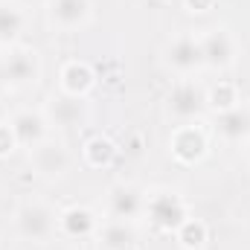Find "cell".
I'll list each match as a JSON object with an SVG mask.
<instances>
[{
	"instance_id": "3957f363",
	"label": "cell",
	"mask_w": 250,
	"mask_h": 250,
	"mask_svg": "<svg viewBox=\"0 0 250 250\" xmlns=\"http://www.w3.org/2000/svg\"><path fill=\"white\" fill-rule=\"evenodd\" d=\"M3 64V73H6V82L12 87H23V84H32L41 73V62L35 56V50H23V47H12L6 50V56H0Z\"/></svg>"
},
{
	"instance_id": "44dd1931",
	"label": "cell",
	"mask_w": 250,
	"mask_h": 250,
	"mask_svg": "<svg viewBox=\"0 0 250 250\" xmlns=\"http://www.w3.org/2000/svg\"><path fill=\"white\" fill-rule=\"evenodd\" d=\"M15 146H18V143H15V134H12L9 123H6V125L0 123V157H3V154H9Z\"/></svg>"
},
{
	"instance_id": "ba28073f",
	"label": "cell",
	"mask_w": 250,
	"mask_h": 250,
	"mask_svg": "<svg viewBox=\"0 0 250 250\" xmlns=\"http://www.w3.org/2000/svg\"><path fill=\"white\" fill-rule=\"evenodd\" d=\"M166 62L172 70H178V73H195V70H201L204 67V56H201V41L195 38V35H178L169 47H166Z\"/></svg>"
},
{
	"instance_id": "d6986e66",
	"label": "cell",
	"mask_w": 250,
	"mask_h": 250,
	"mask_svg": "<svg viewBox=\"0 0 250 250\" xmlns=\"http://www.w3.org/2000/svg\"><path fill=\"white\" fill-rule=\"evenodd\" d=\"M84 157H87L90 166H108L117 157V146L111 140H105V137H93L84 146Z\"/></svg>"
},
{
	"instance_id": "8fae6325",
	"label": "cell",
	"mask_w": 250,
	"mask_h": 250,
	"mask_svg": "<svg viewBox=\"0 0 250 250\" xmlns=\"http://www.w3.org/2000/svg\"><path fill=\"white\" fill-rule=\"evenodd\" d=\"M90 0H50V18L59 29H79L90 21Z\"/></svg>"
},
{
	"instance_id": "4fadbf2b",
	"label": "cell",
	"mask_w": 250,
	"mask_h": 250,
	"mask_svg": "<svg viewBox=\"0 0 250 250\" xmlns=\"http://www.w3.org/2000/svg\"><path fill=\"white\" fill-rule=\"evenodd\" d=\"M59 230L67 239H87L96 230V215L87 207H67L59 215Z\"/></svg>"
},
{
	"instance_id": "6da1fadb",
	"label": "cell",
	"mask_w": 250,
	"mask_h": 250,
	"mask_svg": "<svg viewBox=\"0 0 250 250\" xmlns=\"http://www.w3.org/2000/svg\"><path fill=\"white\" fill-rule=\"evenodd\" d=\"M148 221L154 224V230L160 233H175L184 221H187V204L178 192H154L151 198H146V212Z\"/></svg>"
},
{
	"instance_id": "9a60e30c",
	"label": "cell",
	"mask_w": 250,
	"mask_h": 250,
	"mask_svg": "<svg viewBox=\"0 0 250 250\" xmlns=\"http://www.w3.org/2000/svg\"><path fill=\"white\" fill-rule=\"evenodd\" d=\"M93 82H96L93 70L82 62H70L62 70V87H64V93H70V96H82L84 99V93L93 87Z\"/></svg>"
},
{
	"instance_id": "7402d4cb",
	"label": "cell",
	"mask_w": 250,
	"mask_h": 250,
	"mask_svg": "<svg viewBox=\"0 0 250 250\" xmlns=\"http://www.w3.org/2000/svg\"><path fill=\"white\" fill-rule=\"evenodd\" d=\"M212 3L215 0H187V9H192V12H209Z\"/></svg>"
},
{
	"instance_id": "30bf717a",
	"label": "cell",
	"mask_w": 250,
	"mask_h": 250,
	"mask_svg": "<svg viewBox=\"0 0 250 250\" xmlns=\"http://www.w3.org/2000/svg\"><path fill=\"white\" fill-rule=\"evenodd\" d=\"M172 154L181 163H195L207 154V137L195 125H181L172 137Z\"/></svg>"
},
{
	"instance_id": "52a82bcc",
	"label": "cell",
	"mask_w": 250,
	"mask_h": 250,
	"mask_svg": "<svg viewBox=\"0 0 250 250\" xmlns=\"http://www.w3.org/2000/svg\"><path fill=\"white\" fill-rule=\"evenodd\" d=\"M108 212L117 221H134L146 212V195L131 184H120L108 192Z\"/></svg>"
},
{
	"instance_id": "7a4b0ae2",
	"label": "cell",
	"mask_w": 250,
	"mask_h": 250,
	"mask_svg": "<svg viewBox=\"0 0 250 250\" xmlns=\"http://www.w3.org/2000/svg\"><path fill=\"white\" fill-rule=\"evenodd\" d=\"M56 227H59V215L47 204H26L15 215V230L26 242H44L56 233Z\"/></svg>"
},
{
	"instance_id": "277c9868",
	"label": "cell",
	"mask_w": 250,
	"mask_h": 250,
	"mask_svg": "<svg viewBox=\"0 0 250 250\" xmlns=\"http://www.w3.org/2000/svg\"><path fill=\"white\" fill-rule=\"evenodd\" d=\"M169 114L181 123H189V120H198L207 108V93L195 84V82H181L172 87L169 93Z\"/></svg>"
},
{
	"instance_id": "7c38bea8",
	"label": "cell",
	"mask_w": 250,
	"mask_h": 250,
	"mask_svg": "<svg viewBox=\"0 0 250 250\" xmlns=\"http://www.w3.org/2000/svg\"><path fill=\"white\" fill-rule=\"evenodd\" d=\"M84 117V99L82 96H70V93H62V96H53L50 105H47V123L62 125V128H70V125H79Z\"/></svg>"
},
{
	"instance_id": "e0dca14e",
	"label": "cell",
	"mask_w": 250,
	"mask_h": 250,
	"mask_svg": "<svg viewBox=\"0 0 250 250\" xmlns=\"http://www.w3.org/2000/svg\"><path fill=\"white\" fill-rule=\"evenodd\" d=\"M99 239H102V248L105 250H131L134 242H137L131 221H117V218H114L111 224L102 227Z\"/></svg>"
},
{
	"instance_id": "ffe728a7",
	"label": "cell",
	"mask_w": 250,
	"mask_h": 250,
	"mask_svg": "<svg viewBox=\"0 0 250 250\" xmlns=\"http://www.w3.org/2000/svg\"><path fill=\"white\" fill-rule=\"evenodd\" d=\"M207 105H212V108H218V111H230V108H236V90H233V84H218V87H212L209 90V96H207Z\"/></svg>"
},
{
	"instance_id": "ac0fdd59",
	"label": "cell",
	"mask_w": 250,
	"mask_h": 250,
	"mask_svg": "<svg viewBox=\"0 0 250 250\" xmlns=\"http://www.w3.org/2000/svg\"><path fill=\"white\" fill-rule=\"evenodd\" d=\"M175 236H178V242L187 250H198V248H204V242H207V224L198 221V218H187L175 230Z\"/></svg>"
},
{
	"instance_id": "5b68a950",
	"label": "cell",
	"mask_w": 250,
	"mask_h": 250,
	"mask_svg": "<svg viewBox=\"0 0 250 250\" xmlns=\"http://www.w3.org/2000/svg\"><path fill=\"white\" fill-rule=\"evenodd\" d=\"M47 125L50 123H47L44 114L29 111V108L15 111L12 120H9V128H12V134H15V143L23 146V148H35V146H41V143L47 140Z\"/></svg>"
},
{
	"instance_id": "603a6c76",
	"label": "cell",
	"mask_w": 250,
	"mask_h": 250,
	"mask_svg": "<svg viewBox=\"0 0 250 250\" xmlns=\"http://www.w3.org/2000/svg\"><path fill=\"white\" fill-rule=\"evenodd\" d=\"M9 87V82H6V73H3V64H0V93Z\"/></svg>"
},
{
	"instance_id": "5bb4252c",
	"label": "cell",
	"mask_w": 250,
	"mask_h": 250,
	"mask_svg": "<svg viewBox=\"0 0 250 250\" xmlns=\"http://www.w3.org/2000/svg\"><path fill=\"white\" fill-rule=\"evenodd\" d=\"M218 134L227 140V143H242L250 137V111L236 105L230 111H221L218 114Z\"/></svg>"
},
{
	"instance_id": "8992f818",
	"label": "cell",
	"mask_w": 250,
	"mask_h": 250,
	"mask_svg": "<svg viewBox=\"0 0 250 250\" xmlns=\"http://www.w3.org/2000/svg\"><path fill=\"white\" fill-rule=\"evenodd\" d=\"M201 41V56H204V67H212V70H224L236 62V44L230 38V32L224 29H209Z\"/></svg>"
},
{
	"instance_id": "2e32d148",
	"label": "cell",
	"mask_w": 250,
	"mask_h": 250,
	"mask_svg": "<svg viewBox=\"0 0 250 250\" xmlns=\"http://www.w3.org/2000/svg\"><path fill=\"white\" fill-rule=\"evenodd\" d=\"M26 15L15 0H0V44H12L23 32Z\"/></svg>"
},
{
	"instance_id": "9c48e42d",
	"label": "cell",
	"mask_w": 250,
	"mask_h": 250,
	"mask_svg": "<svg viewBox=\"0 0 250 250\" xmlns=\"http://www.w3.org/2000/svg\"><path fill=\"white\" fill-rule=\"evenodd\" d=\"M32 160H35V169L44 175V178H59L67 172L70 166V154L62 143H53V140H44L41 146L32 148Z\"/></svg>"
}]
</instances>
